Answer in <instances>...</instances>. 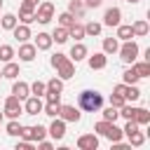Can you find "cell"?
I'll use <instances>...</instances> for the list:
<instances>
[{
	"instance_id": "cell-1",
	"label": "cell",
	"mask_w": 150,
	"mask_h": 150,
	"mask_svg": "<svg viewBox=\"0 0 150 150\" xmlns=\"http://www.w3.org/2000/svg\"><path fill=\"white\" fill-rule=\"evenodd\" d=\"M77 103H80L82 110L96 112V110H101V105H103V96H101L98 91H94V89H84V91H80Z\"/></svg>"
},
{
	"instance_id": "cell-2",
	"label": "cell",
	"mask_w": 150,
	"mask_h": 150,
	"mask_svg": "<svg viewBox=\"0 0 150 150\" xmlns=\"http://www.w3.org/2000/svg\"><path fill=\"white\" fill-rule=\"evenodd\" d=\"M117 52H120V59H122L124 63H134V61L138 59V45H136L134 40H124V45H122Z\"/></svg>"
},
{
	"instance_id": "cell-3",
	"label": "cell",
	"mask_w": 150,
	"mask_h": 150,
	"mask_svg": "<svg viewBox=\"0 0 150 150\" xmlns=\"http://www.w3.org/2000/svg\"><path fill=\"white\" fill-rule=\"evenodd\" d=\"M23 112V105H21V101L12 94V96H7L5 98V112L2 115H7L9 120H19V115Z\"/></svg>"
},
{
	"instance_id": "cell-4",
	"label": "cell",
	"mask_w": 150,
	"mask_h": 150,
	"mask_svg": "<svg viewBox=\"0 0 150 150\" xmlns=\"http://www.w3.org/2000/svg\"><path fill=\"white\" fill-rule=\"evenodd\" d=\"M54 19V5L52 2H40L35 9V21L38 23H49Z\"/></svg>"
},
{
	"instance_id": "cell-5",
	"label": "cell",
	"mask_w": 150,
	"mask_h": 150,
	"mask_svg": "<svg viewBox=\"0 0 150 150\" xmlns=\"http://www.w3.org/2000/svg\"><path fill=\"white\" fill-rule=\"evenodd\" d=\"M77 148L80 150H96L98 148V136L96 134H82L77 138Z\"/></svg>"
},
{
	"instance_id": "cell-6",
	"label": "cell",
	"mask_w": 150,
	"mask_h": 150,
	"mask_svg": "<svg viewBox=\"0 0 150 150\" xmlns=\"http://www.w3.org/2000/svg\"><path fill=\"white\" fill-rule=\"evenodd\" d=\"M21 23H33L35 21V5H30V2H23L21 5V9H19V16H16Z\"/></svg>"
},
{
	"instance_id": "cell-7",
	"label": "cell",
	"mask_w": 150,
	"mask_h": 150,
	"mask_svg": "<svg viewBox=\"0 0 150 150\" xmlns=\"http://www.w3.org/2000/svg\"><path fill=\"white\" fill-rule=\"evenodd\" d=\"M56 75H59L61 80H70V77L75 75V63H73L70 59H66V61H61V63L56 66Z\"/></svg>"
},
{
	"instance_id": "cell-8",
	"label": "cell",
	"mask_w": 150,
	"mask_h": 150,
	"mask_svg": "<svg viewBox=\"0 0 150 150\" xmlns=\"http://www.w3.org/2000/svg\"><path fill=\"white\" fill-rule=\"evenodd\" d=\"M59 117H61L63 122H80V110H77L75 105H61Z\"/></svg>"
},
{
	"instance_id": "cell-9",
	"label": "cell",
	"mask_w": 150,
	"mask_h": 150,
	"mask_svg": "<svg viewBox=\"0 0 150 150\" xmlns=\"http://www.w3.org/2000/svg\"><path fill=\"white\" fill-rule=\"evenodd\" d=\"M47 134H49L54 141H61V138L66 136V122H63V120H54V122L49 124Z\"/></svg>"
},
{
	"instance_id": "cell-10",
	"label": "cell",
	"mask_w": 150,
	"mask_h": 150,
	"mask_svg": "<svg viewBox=\"0 0 150 150\" xmlns=\"http://www.w3.org/2000/svg\"><path fill=\"white\" fill-rule=\"evenodd\" d=\"M120 19H122L120 7H108L105 14H103V23L105 26H120Z\"/></svg>"
},
{
	"instance_id": "cell-11",
	"label": "cell",
	"mask_w": 150,
	"mask_h": 150,
	"mask_svg": "<svg viewBox=\"0 0 150 150\" xmlns=\"http://www.w3.org/2000/svg\"><path fill=\"white\" fill-rule=\"evenodd\" d=\"M23 110H26V115H38V112H42V101H40V96H28L26 103H23Z\"/></svg>"
},
{
	"instance_id": "cell-12",
	"label": "cell",
	"mask_w": 150,
	"mask_h": 150,
	"mask_svg": "<svg viewBox=\"0 0 150 150\" xmlns=\"http://www.w3.org/2000/svg\"><path fill=\"white\" fill-rule=\"evenodd\" d=\"M35 54H38V47L35 45H28V42H21V47H19V59L21 61H33L35 59Z\"/></svg>"
},
{
	"instance_id": "cell-13",
	"label": "cell",
	"mask_w": 150,
	"mask_h": 150,
	"mask_svg": "<svg viewBox=\"0 0 150 150\" xmlns=\"http://www.w3.org/2000/svg\"><path fill=\"white\" fill-rule=\"evenodd\" d=\"M12 94L19 98V101H23V98H28V94H30V84H26V82H14L12 84Z\"/></svg>"
},
{
	"instance_id": "cell-14",
	"label": "cell",
	"mask_w": 150,
	"mask_h": 150,
	"mask_svg": "<svg viewBox=\"0 0 150 150\" xmlns=\"http://www.w3.org/2000/svg\"><path fill=\"white\" fill-rule=\"evenodd\" d=\"M87 54H89V52H87V47H84L82 42H75V45L70 47V61H75V63L82 61V59H87Z\"/></svg>"
},
{
	"instance_id": "cell-15",
	"label": "cell",
	"mask_w": 150,
	"mask_h": 150,
	"mask_svg": "<svg viewBox=\"0 0 150 150\" xmlns=\"http://www.w3.org/2000/svg\"><path fill=\"white\" fill-rule=\"evenodd\" d=\"M12 35H14L19 42H26V40L30 38V28H28V23H21V26L16 23V26L12 28Z\"/></svg>"
},
{
	"instance_id": "cell-16",
	"label": "cell",
	"mask_w": 150,
	"mask_h": 150,
	"mask_svg": "<svg viewBox=\"0 0 150 150\" xmlns=\"http://www.w3.org/2000/svg\"><path fill=\"white\" fill-rule=\"evenodd\" d=\"M105 63H108V56H105L103 52L89 56V68H91V70H101V68H105Z\"/></svg>"
},
{
	"instance_id": "cell-17",
	"label": "cell",
	"mask_w": 150,
	"mask_h": 150,
	"mask_svg": "<svg viewBox=\"0 0 150 150\" xmlns=\"http://www.w3.org/2000/svg\"><path fill=\"white\" fill-rule=\"evenodd\" d=\"M52 42H54V40H52V35H49V33H38V35H35V47H38V49H42V52H45V49H49V47H52Z\"/></svg>"
},
{
	"instance_id": "cell-18",
	"label": "cell",
	"mask_w": 150,
	"mask_h": 150,
	"mask_svg": "<svg viewBox=\"0 0 150 150\" xmlns=\"http://www.w3.org/2000/svg\"><path fill=\"white\" fill-rule=\"evenodd\" d=\"M61 91H63V80H61V77H52V80L47 82L45 94H61Z\"/></svg>"
},
{
	"instance_id": "cell-19",
	"label": "cell",
	"mask_w": 150,
	"mask_h": 150,
	"mask_svg": "<svg viewBox=\"0 0 150 150\" xmlns=\"http://www.w3.org/2000/svg\"><path fill=\"white\" fill-rule=\"evenodd\" d=\"M59 110H61V101H47L42 105V112L49 117H59Z\"/></svg>"
},
{
	"instance_id": "cell-20",
	"label": "cell",
	"mask_w": 150,
	"mask_h": 150,
	"mask_svg": "<svg viewBox=\"0 0 150 150\" xmlns=\"http://www.w3.org/2000/svg\"><path fill=\"white\" fill-rule=\"evenodd\" d=\"M2 77H7V80H16V77H19V63L7 61V66L2 68Z\"/></svg>"
},
{
	"instance_id": "cell-21",
	"label": "cell",
	"mask_w": 150,
	"mask_h": 150,
	"mask_svg": "<svg viewBox=\"0 0 150 150\" xmlns=\"http://www.w3.org/2000/svg\"><path fill=\"white\" fill-rule=\"evenodd\" d=\"M131 30H134V38H143V35H148V21L145 19H141V21H136L134 26H131Z\"/></svg>"
},
{
	"instance_id": "cell-22",
	"label": "cell",
	"mask_w": 150,
	"mask_h": 150,
	"mask_svg": "<svg viewBox=\"0 0 150 150\" xmlns=\"http://www.w3.org/2000/svg\"><path fill=\"white\" fill-rule=\"evenodd\" d=\"M68 38H75V40H77V42H80V40H82V38H84V26H82V23H77V21H75V23H73V26H70V28H68Z\"/></svg>"
},
{
	"instance_id": "cell-23",
	"label": "cell",
	"mask_w": 150,
	"mask_h": 150,
	"mask_svg": "<svg viewBox=\"0 0 150 150\" xmlns=\"http://www.w3.org/2000/svg\"><path fill=\"white\" fill-rule=\"evenodd\" d=\"M117 49H120L117 38H105V40H103V54H115Z\"/></svg>"
},
{
	"instance_id": "cell-24",
	"label": "cell",
	"mask_w": 150,
	"mask_h": 150,
	"mask_svg": "<svg viewBox=\"0 0 150 150\" xmlns=\"http://www.w3.org/2000/svg\"><path fill=\"white\" fill-rule=\"evenodd\" d=\"M141 98V89L136 87V84H127V89H124V101H138Z\"/></svg>"
},
{
	"instance_id": "cell-25",
	"label": "cell",
	"mask_w": 150,
	"mask_h": 150,
	"mask_svg": "<svg viewBox=\"0 0 150 150\" xmlns=\"http://www.w3.org/2000/svg\"><path fill=\"white\" fill-rule=\"evenodd\" d=\"M68 12H70L75 19H80V16L84 14V5H82L80 0H70V2H68Z\"/></svg>"
},
{
	"instance_id": "cell-26",
	"label": "cell",
	"mask_w": 150,
	"mask_h": 150,
	"mask_svg": "<svg viewBox=\"0 0 150 150\" xmlns=\"http://www.w3.org/2000/svg\"><path fill=\"white\" fill-rule=\"evenodd\" d=\"M16 21H19V19H16V14H12V12H7V14L2 16V21H0V26H2L5 30H12V28L16 26Z\"/></svg>"
},
{
	"instance_id": "cell-27",
	"label": "cell",
	"mask_w": 150,
	"mask_h": 150,
	"mask_svg": "<svg viewBox=\"0 0 150 150\" xmlns=\"http://www.w3.org/2000/svg\"><path fill=\"white\" fill-rule=\"evenodd\" d=\"M52 40H54V42H59V45H63V42L68 40V28H63V26L54 28V33H52Z\"/></svg>"
},
{
	"instance_id": "cell-28",
	"label": "cell",
	"mask_w": 150,
	"mask_h": 150,
	"mask_svg": "<svg viewBox=\"0 0 150 150\" xmlns=\"http://www.w3.org/2000/svg\"><path fill=\"white\" fill-rule=\"evenodd\" d=\"M131 68L136 70V75H138V77H148V75H150V61H141V63H134Z\"/></svg>"
},
{
	"instance_id": "cell-29",
	"label": "cell",
	"mask_w": 150,
	"mask_h": 150,
	"mask_svg": "<svg viewBox=\"0 0 150 150\" xmlns=\"http://www.w3.org/2000/svg\"><path fill=\"white\" fill-rule=\"evenodd\" d=\"M134 122H136V124H148V122H150V112H148L145 108H136V112H134Z\"/></svg>"
},
{
	"instance_id": "cell-30",
	"label": "cell",
	"mask_w": 150,
	"mask_h": 150,
	"mask_svg": "<svg viewBox=\"0 0 150 150\" xmlns=\"http://www.w3.org/2000/svg\"><path fill=\"white\" fill-rule=\"evenodd\" d=\"M103 136H105V138H110L112 143H117V141H122V129H120V127H115V122H112V124H110V129H108Z\"/></svg>"
},
{
	"instance_id": "cell-31",
	"label": "cell",
	"mask_w": 150,
	"mask_h": 150,
	"mask_svg": "<svg viewBox=\"0 0 150 150\" xmlns=\"http://www.w3.org/2000/svg\"><path fill=\"white\" fill-rule=\"evenodd\" d=\"M75 23V16L70 14V12H61L59 14V26H63V28H70Z\"/></svg>"
},
{
	"instance_id": "cell-32",
	"label": "cell",
	"mask_w": 150,
	"mask_h": 150,
	"mask_svg": "<svg viewBox=\"0 0 150 150\" xmlns=\"http://www.w3.org/2000/svg\"><path fill=\"white\" fill-rule=\"evenodd\" d=\"M134 38V30H131V26H117V40H131Z\"/></svg>"
},
{
	"instance_id": "cell-33",
	"label": "cell",
	"mask_w": 150,
	"mask_h": 150,
	"mask_svg": "<svg viewBox=\"0 0 150 150\" xmlns=\"http://www.w3.org/2000/svg\"><path fill=\"white\" fill-rule=\"evenodd\" d=\"M122 80H124V84H136L141 77L136 75V70H134V68H127V70L122 73Z\"/></svg>"
},
{
	"instance_id": "cell-34",
	"label": "cell",
	"mask_w": 150,
	"mask_h": 150,
	"mask_svg": "<svg viewBox=\"0 0 150 150\" xmlns=\"http://www.w3.org/2000/svg\"><path fill=\"white\" fill-rule=\"evenodd\" d=\"M21 129H23L21 122H16V120H9L7 122V134L9 136H21Z\"/></svg>"
},
{
	"instance_id": "cell-35",
	"label": "cell",
	"mask_w": 150,
	"mask_h": 150,
	"mask_svg": "<svg viewBox=\"0 0 150 150\" xmlns=\"http://www.w3.org/2000/svg\"><path fill=\"white\" fill-rule=\"evenodd\" d=\"M127 138H129V145H134V148H138V145H143V143H145V136H143L138 129H136L134 134H129Z\"/></svg>"
},
{
	"instance_id": "cell-36",
	"label": "cell",
	"mask_w": 150,
	"mask_h": 150,
	"mask_svg": "<svg viewBox=\"0 0 150 150\" xmlns=\"http://www.w3.org/2000/svg\"><path fill=\"white\" fill-rule=\"evenodd\" d=\"M101 23L98 21H89L87 26H84V35H101Z\"/></svg>"
},
{
	"instance_id": "cell-37",
	"label": "cell",
	"mask_w": 150,
	"mask_h": 150,
	"mask_svg": "<svg viewBox=\"0 0 150 150\" xmlns=\"http://www.w3.org/2000/svg\"><path fill=\"white\" fill-rule=\"evenodd\" d=\"M14 59V49L9 47V45H0V61H12Z\"/></svg>"
},
{
	"instance_id": "cell-38",
	"label": "cell",
	"mask_w": 150,
	"mask_h": 150,
	"mask_svg": "<svg viewBox=\"0 0 150 150\" xmlns=\"http://www.w3.org/2000/svg\"><path fill=\"white\" fill-rule=\"evenodd\" d=\"M117 112H120V117H124V120H134V112H136V108H134V105H127V103H124V105H122V108H120Z\"/></svg>"
},
{
	"instance_id": "cell-39",
	"label": "cell",
	"mask_w": 150,
	"mask_h": 150,
	"mask_svg": "<svg viewBox=\"0 0 150 150\" xmlns=\"http://www.w3.org/2000/svg\"><path fill=\"white\" fill-rule=\"evenodd\" d=\"M45 89H47V84H45V82H40V80L30 84V94H33V96H42V94H45Z\"/></svg>"
},
{
	"instance_id": "cell-40",
	"label": "cell",
	"mask_w": 150,
	"mask_h": 150,
	"mask_svg": "<svg viewBox=\"0 0 150 150\" xmlns=\"http://www.w3.org/2000/svg\"><path fill=\"white\" fill-rule=\"evenodd\" d=\"M117 117H120V112H117V108H115V105H110V108H105V110H103V120L115 122Z\"/></svg>"
},
{
	"instance_id": "cell-41",
	"label": "cell",
	"mask_w": 150,
	"mask_h": 150,
	"mask_svg": "<svg viewBox=\"0 0 150 150\" xmlns=\"http://www.w3.org/2000/svg\"><path fill=\"white\" fill-rule=\"evenodd\" d=\"M110 124H112V122H108V120H101V122H96V124H94V131H98V134L103 136V134L110 129Z\"/></svg>"
},
{
	"instance_id": "cell-42",
	"label": "cell",
	"mask_w": 150,
	"mask_h": 150,
	"mask_svg": "<svg viewBox=\"0 0 150 150\" xmlns=\"http://www.w3.org/2000/svg\"><path fill=\"white\" fill-rule=\"evenodd\" d=\"M66 59H68L66 54H61V52H56V54H52V59H49V63H52V66L56 68V66H59L61 61H66Z\"/></svg>"
},
{
	"instance_id": "cell-43",
	"label": "cell",
	"mask_w": 150,
	"mask_h": 150,
	"mask_svg": "<svg viewBox=\"0 0 150 150\" xmlns=\"http://www.w3.org/2000/svg\"><path fill=\"white\" fill-rule=\"evenodd\" d=\"M127 101H124V96H120V94H112L110 96V105H115V108H122Z\"/></svg>"
},
{
	"instance_id": "cell-44",
	"label": "cell",
	"mask_w": 150,
	"mask_h": 150,
	"mask_svg": "<svg viewBox=\"0 0 150 150\" xmlns=\"http://www.w3.org/2000/svg\"><path fill=\"white\" fill-rule=\"evenodd\" d=\"M16 150H33V141H26V138L19 141L16 143Z\"/></svg>"
},
{
	"instance_id": "cell-45",
	"label": "cell",
	"mask_w": 150,
	"mask_h": 150,
	"mask_svg": "<svg viewBox=\"0 0 150 150\" xmlns=\"http://www.w3.org/2000/svg\"><path fill=\"white\" fill-rule=\"evenodd\" d=\"M124 89H127V84L122 82V84H117V87L112 89V94H120V96H124Z\"/></svg>"
},
{
	"instance_id": "cell-46",
	"label": "cell",
	"mask_w": 150,
	"mask_h": 150,
	"mask_svg": "<svg viewBox=\"0 0 150 150\" xmlns=\"http://www.w3.org/2000/svg\"><path fill=\"white\" fill-rule=\"evenodd\" d=\"M38 145H40V150H52V143H49V141H45V138H42V141H38Z\"/></svg>"
},
{
	"instance_id": "cell-47",
	"label": "cell",
	"mask_w": 150,
	"mask_h": 150,
	"mask_svg": "<svg viewBox=\"0 0 150 150\" xmlns=\"http://www.w3.org/2000/svg\"><path fill=\"white\" fill-rule=\"evenodd\" d=\"M103 0H84V7H98Z\"/></svg>"
},
{
	"instance_id": "cell-48",
	"label": "cell",
	"mask_w": 150,
	"mask_h": 150,
	"mask_svg": "<svg viewBox=\"0 0 150 150\" xmlns=\"http://www.w3.org/2000/svg\"><path fill=\"white\" fill-rule=\"evenodd\" d=\"M47 101H61V94H45Z\"/></svg>"
},
{
	"instance_id": "cell-49",
	"label": "cell",
	"mask_w": 150,
	"mask_h": 150,
	"mask_svg": "<svg viewBox=\"0 0 150 150\" xmlns=\"http://www.w3.org/2000/svg\"><path fill=\"white\" fill-rule=\"evenodd\" d=\"M23 2H30V5H35V7L40 5V0H23Z\"/></svg>"
},
{
	"instance_id": "cell-50",
	"label": "cell",
	"mask_w": 150,
	"mask_h": 150,
	"mask_svg": "<svg viewBox=\"0 0 150 150\" xmlns=\"http://www.w3.org/2000/svg\"><path fill=\"white\" fill-rule=\"evenodd\" d=\"M127 2H131V5H134V2H138V0H127Z\"/></svg>"
},
{
	"instance_id": "cell-51",
	"label": "cell",
	"mask_w": 150,
	"mask_h": 150,
	"mask_svg": "<svg viewBox=\"0 0 150 150\" xmlns=\"http://www.w3.org/2000/svg\"><path fill=\"white\" fill-rule=\"evenodd\" d=\"M0 124H2V112H0Z\"/></svg>"
},
{
	"instance_id": "cell-52",
	"label": "cell",
	"mask_w": 150,
	"mask_h": 150,
	"mask_svg": "<svg viewBox=\"0 0 150 150\" xmlns=\"http://www.w3.org/2000/svg\"><path fill=\"white\" fill-rule=\"evenodd\" d=\"M0 77H2V70H0Z\"/></svg>"
},
{
	"instance_id": "cell-53",
	"label": "cell",
	"mask_w": 150,
	"mask_h": 150,
	"mask_svg": "<svg viewBox=\"0 0 150 150\" xmlns=\"http://www.w3.org/2000/svg\"><path fill=\"white\" fill-rule=\"evenodd\" d=\"M0 7H2V0H0Z\"/></svg>"
}]
</instances>
